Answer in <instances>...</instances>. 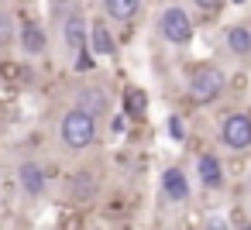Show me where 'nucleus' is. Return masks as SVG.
<instances>
[{"label": "nucleus", "instance_id": "1", "mask_svg": "<svg viewBox=\"0 0 251 230\" xmlns=\"http://www.w3.org/2000/svg\"><path fill=\"white\" fill-rule=\"evenodd\" d=\"M224 90H227V72L220 66H213V62L189 66V72H186V96L193 103L210 107V103H217L224 96Z\"/></svg>", "mask_w": 251, "mask_h": 230}, {"label": "nucleus", "instance_id": "14", "mask_svg": "<svg viewBox=\"0 0 251 230\" xmlns=\"http://www.w3.org/2000/svg\"><path fill=\"white\" fill-rule=\"evenodd\" d=\"M97 175L90 172V168H79L73 179H69V196L76 199V203H90L93 196H97Z\"/></svg>", "mask_w": 251, "mask_h": 230}, {"label": "nucleus", "instance_id": "22", "mask_svg": "<svg viewBox=\"0 0 251 230\" xmlns=\"http://www.w3.org/2000/svg\"><path fill=\"white\" fill-rule=\"evenodd\" d=\"M76 69H86V72L93 69V52H90V48H86L83 55H76Z\"/></svg>", "mask_w": 251, "mask_h": 230}, {"label": "nucleus", "instance_id": "20", "mask_svg": "<svg viewBox=\"0 0 251 230\" xmlns=\"http://www.w3.org/2000/svg\"><path fill=\"white\" fill-rule=\"evenodd\" d=\"M193 11H200V14H220V11H224V4H220V0H200Z\"/></svg>", "mask_w": 251, "mask_h": 230}, {"label": "nucleus", "instance_id": "12", "mask_svg": "<svg viewBox=\"0 0 251 230\" xmlns=\"http://www.w3.org/2000/svg\"><path fill=\"white\" fill-rule=\"evenodd\" d=\"M224 45L234 59H248L251 55V24H230L224 31Z\"/></svg>", "mask_w": 251, "mask_h": 230}, {"label": "nucleus", "instance_id": "6", "mask_svg": "<svg viewBox=\"0 0 251 230\" xmlns=\"http://www.w3.org/2000/svg\"><path fill=\"white\" fill-rule=\"evenodd\" d=\"M18 189H21L28 199L45 196V189H49V172H45V165L35 161V158H25V161L18 165Z\"/></svg>", "mask_w": 251, "mask_h": 230}, {"label": "nucleus", "instance_id": "5", "mask_svg": "<svg viewBox=\"0 0 251 230\" xmlns=\"http://www.w3.org/2000/svg\"><path fill=\"white\" fill-rule=\"evenodd\" d=\"M62 42H66V48L76 52V55H83V52L90 48V18L83 14V7H76V11L62 21Z\"/></svg>", "mask_w": 251, "mask_h": 230}, {"label": "nucleus", "instance_id": "10", "mask_svg": "<svg viewBox=\"0 0 251 230\" xmlns=\"http://www.w3.org/2000/svg\"><path fill=\"white\" fill-rule=\"evenodd\" d=\"M196 179H200V185L203 189H224V161H220V155H213V151H203L200 158H196Z\"/></svg>", "mask_w": 251, "mask_h": 230}, {"label": "nucleus", "instance_id": "15", "mask_svg": "<svg viewBox=\"0 0 251 230\" xmlns=\"http://www.w3.org/2000/svg\"><path fill=\"white\" fill-rule=\"evenodd\" d=\"M127 120H145L148 114V93L141 86H127L124 90V110H121Z\"/></svg>", "mask_w": 251, "mask_h": 230}, {"label": "nucleus", "instance_id": "3", "mask_svg": "<svg viewBox=\"0 0 251 230\" xmlns=\"http://www.w3.org/2000/svg\"><path fill=\"white\" fill-rule=\"evenodd\" d=\"M158 35H162L169 45H176V48L189 45V42H193V35H196L193 14H189L186 7H179V4L162 7V14H158Z\"/></svg>", "mask_w": 251, "mask_h": 230}, {"label": "nucleus", "instance_id": "23", "mask_svg": "<svg viewBox=\"0 0 251 230\" xmlns=\"http://www.w3.org/2000/svg\"><path fill=\"white\" fill-rule=\"evenodd\" d=\"M206 230H230V223H227L224 216H213V220L206 223Z\"/></svg>", "mask_w": 251, "mask_h": 230}, {"label": "nucleus", "instance_id": "13", "mask_svg": "<svg viewBox=\"0 0 251 230\" xmlns=\"http://www.w3.org/2000/svg\"><path fill=\"white\" fill-rule=\"evenodd\" d=\"M141 14V4L138 0H103V18L114 21V24H127Z\"/></svg>", "mask_w": 251, "mask_h": 230}, {"label": "nucleus", "instance_id": "4", "mask_svg": "<svg viewBox=\"0 0 251 230\" xmlns=\"http://www.w3.org/2000/svg\"><path fill=\"white\" fill-rule=\"evenodd\" d=\"M220 144L230 151H248L251 148V114L234 110L220 120Z\"/></svg>", "mask_w": 251, "mask_h": 230}, {"label": "nucleus", "instance_id": "19", "mask_svg": "<svg viewBox=\"0 0 251 230\" xmlns=\"http://www.w3.org/2000/svg\"><path fill=\"white\" fill-rule=\"evenodd\" d=\"M73 11H76V4H62V0H59V4H49V14H52L55 21H66Z\"/></svg>", "mask_w": 251, "mask_h": 230}, {"label": "nucleus", "instance_id": "18", "mask_svg": "<svg viewBox=\"0 0 251 230\" xmlns=\"http://www.w3.org/2000/svg\"><path fill=\"white\" fill-rule=\"evenodd\" d=\"M165 124H169V138H172V141H186V124H182L179 114H169Z\"/></svg>", "mask_w": 251, "mask_h": 230}, {"label": "nucleus", "instance_id": "2", "mask_svg": "<svg viewBox=\"0 0 251 230\" xmlns=\"http://www.w3.org/2000/svg\"><path fill=\"white\" fill-rule=\"evenodd\" d=\"M59 138L69 151H86L93 141H97V120L76 107H69L59 120Z\"/></svg>", "mask_w": 251, "mask_h": 230}, {"label": "nucleus", "instance_id": "21", "mask_svg": "<svg viewBox=\"0 0 251 230\" xmlns=\"http://www.w3.org/2000/svg\"><path fill=\"white\" fill-rule=\"evenodd\" d=\"M127 124H131V120H127L124 114H114V117H110V131H114L117 138H121V134H127Z\"/></svg>", "mask_w": 251, "mask_h": 230}, {"label": "nucleus", "instance_id": "11", "mask_svg": "<svg viewBox=\"0 0 251 230\" xmlns=\"http://www.w3.org/2000/svg\"><path fill=\"white\" fill-rule=\"evenodd\" d=\"M162 196H165L169 203H186V199H189V175H186L179 165L162 168Z\"/></svg>", "mask_w": 251, "mask_h": 230}, {"label": "nucleus", "instance_id": "8", "mask_svg": "<svg viewBox=\"0 0 251 230\" xmlns=\"http://www.w3.org/2000/svg\"><path fill=\"white\" fill-rule=\"evenodd\" d=\"M18 48H21L28 59H42V55L49 52V31H45V24L25 21L21 31H18Z\"/></svg>", "mask_w": 251, "mask_h": 230}, {"label": "nucleus", "instance_id": "17", "mask_svg": "<svg viewBox=\"0 0 251 230\" xmlns=\"http://www.w3.org/2000/svg\"><path fill=\"white\" fill-rule=\"evenodd\" d=\"M25 66H18V62H0V79L4 83H21L25 79Z\"/></svg>", "mask_w": 251, "mask_h": 230}, {"label": "nucleus", "instance_id": "9", "mask_svg": "<svg viewBox=\"0 0 251 230\" xmlns=\"http://www.w3.org/2000/svg\"><path fill=\"white\" fill-rule=\"evenodd\" d=\"M90 52L97 59H110L117 52V42H114V31H110L107 18H90Z\"/></svg>", "mask_w": 251, "mask_h": 230}, {"label": "nucleus", "instance_id": "16", "mask_svg": "<svg viewBox=\"0 0 251 230\" xmlns=\"http://www.w3.org/2000/svg\"><path fill=\"white\" fill-rule=\"evenodd\" d=\"M18 24H14V11L11 7H0V52L4 48H11L14 42H18Z\"/></svg>", "mask_w": 251, "mask_h": 230}, {"label": "nucleus", "instance_id": "7", "mask_svg": "<svg viewBox=\"0 0 251 230\" xmlns=\"http://www.w3.org/2000/svg\"><path fill=\"white\" fill-rule=\"evenodd\" d=\"M76 110H83V114H90L93 120H100V117H107L110 114V93L103 90V86H79L76 90V103H73Z\"/></svg>", "mask_w": 251, "mask_h": 230}]
</instances>
